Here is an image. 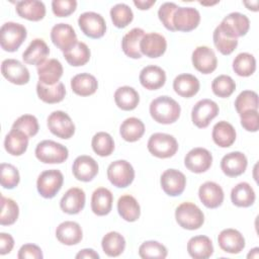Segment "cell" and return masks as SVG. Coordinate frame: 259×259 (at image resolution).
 <instances>
[{"label": "cell", "mask_w": 259, "mask_h": 259, "mask_svg": "<svg viewBox=\"0 0 259 259\" xmlns=\"http://www.w3.org/2000/svg\"><path fill=\"white\" fill-rule=\"evenodd\" d=\"M149 111L152 118L158 123L170 124L179 118L181 107L176 100L170 96L163 95L152 100Z\"/></svg>", "instance_id": "cell-1"}, {"label": "cell", "mask_w": 259, "mask_h": 259, "mask_svg": "<svg viewBox=\"0 0 259 259\" xmlns=\"http://www.w3.org/2000/svg\"><path fill=\"white\" fill-rule=\"evenodd\" d=\"M38 161L45 164H61L69 157L68 149L55 141L45 140L38 143L34 151Z\"/></svg>", "instance_id": "cell-2"}, {"label": "cell", "mask_w": 259, "mask_h": 259, "mask_svg": "<svg viewBox=\"0 0 259 259\" xmlns=\"http://www.w3.org/2000/svg\"><path fill=\"white\" fill-rule=\"evenodd\" d=\"M27 36L24 25L8 21L5 22L0 29V45L5 52H15L19 49Z\"/></svg>", "instance_id": "cell-3"}, {"label": "cell", "mask_w": 259, "mask_h": 259, "mask_svg": "<svg viewBox=\"0 0 259 259\" xmlns=\"http://www.w3.org/2000/svg\"><path fill=\"white\" fill-rule=\"evenodd\" d=\"M177 224L186 230L193 231L199 229L204 223L202 210L194 203L185 201L179 204L175 210Z\"/></svg>", "instance_id": "cell-4"}, {"label": "cell", "mask_w": 259, "mask_h": 259, "mask_svg": "<svg viewBox=\"0 0 259 259\" xmlns=\"http://www.w3.org/2000/svg\"><path fill=\"white\" fill-rule=\"evenodd\" d=\"M149 152L160 159H167L173 157L178 150V143L176 139L164 133L153 134L147 144Z\"/></svg>", "instance_id": "cell-5"}, {"label": "cell", "mask_w": 259, "mask_h": 259, "mask_svg": "<svg viewBox=\"0 0 259 259\" xmlns=\"http://www.w3.org/2000/svg\"><path fill=\"white\" fill-rule=\"evenodd\" d=\"M107 178L117 188L130 186L135 179V170L132 164L125 160H116L107 167Z\"/></svg>", "instance_id": "cell-6"}, {"label": "cell", "mask_w": 259, "mask_h": 259, "mask_svg": "<svg viewBox=\"0 0 259 259\" xmlns=\"http://www.w3.org/2000/svg\"><path fill=\"white\" fill-rule=\"evenodd\" d=\"M64 176L58 169H50L41 172L37 177L36 188L44 198H53L61 190Z\"/></svg>", "instance_id": "cell-7"}, {"label": "cell", "mask_w": 259, "mask_h": 259, "mask_svg": "<svg viewBox=\"0 0 259 259\" xmlns=\"http://www.w3.org/2000/svg\"><path fill=\"white\" fill-rule=\"evenodd\" d=\"M218 26L227 36L238 39V37L247 34L250 28V20L243 13L232 12L225 16Z\"/></svg>", "instance_id": "cell-8"}, {"label": "cell", "mask_w": 259, "mask_h": 259, "mask_svg": "<svg viewBox=\"0 0 259 259\" xmlns=\"http://www.w3.org/2000/svg\"><path fill=\"white\" fill-rule=\"evenodd\" d=\"M50 132L56 137L68 140L75 134V124L70 115L62 110L52 112L47 120Z\"/></svg>", "instance_id": "cell-9"}, {"label": "cell", "mask_w": 259, "mask_h": 259, "mask_svg": "<svg viewBox=\"0 0 259 259\" xmlns=\"http://www.w3.org/2000/svg\"><path fill=\"white\" fill-rule=\"evenodd\" d=\"M78 25L82 32L90 38H100L106 32V23L103 16L93 11L80 14Z\"/></svg>", "instance_id": "cell-10"}, {"label": "cell", "mask_w": 259, "mask_h": 259, "mask_svg": "<svg viewBox=\"0 0 259 259\" xmlns=\"http://www.w3.org/2000/svg\"><path fill=\"white\" fill-rule=\"evenodd\" d=\"M219 105L210 99L197 101L191 110V119L194 125L199 128L208 126L210 121L219 114Z\"/></svg>", "instance_id": "cell-11"}, {"label": "cell", "mask_w": 259, "mask_h": 259, "mask_svg": "<svg viewBox=\"0 0 259 259\" xmlns=\"http://www.w3.org/2000/svg\"><path fill=\"white\" fill-rule=\"evenodd\" d=\"M212 164V155L211 153L204 148H193L190 150L185 158L184 165L185 167L193 173H203L207 171Z\"/></svg>", "instance_id": "cell-12"}, {"label": "cell", "mask_w": 259, "mask_h": 259, "mask_svg": "<svg viewBox=\"0 0 259 259\" xmlns=\"http://www.w3.org/2000/svg\"><path fill=\"white\" fill-rule=\"evenodd\" d=\"M1 73L6 80L15 85L27 84L30 79L28 69L15 59L4 60L1 64Z\"/></svg>", "instance_id": "cell-13"}, {"label": "cell", "mask_w": 259, "mask_h": 259, "mask_svg": "<svg viewBox=\"0 0 259 259\" xmlns=\"http://www.w3.org/2000/svg\"><path fill=\"white\" fill-rule=\"evenodd\" d=\"M163 191L169 196H179L185 189L186 177L177 169L165 170L160 178Z\"/></svg>", "instance_id": "cell-14"}, {"label": "cell", "mask_w": 259, "mask_h": 259, "mask_svg": "<svg viewBox=\"0 0 259 259\" xmlns=\"http://www.w3.org/2000/svg\"><path fill=\"white\" fill-rule=\"evenodd\" d=\"M200 22V14L193 7H178L173 16V26L175 31H191Z\"/></svg>", "instance_id": "cell-15"}, {"label": "cell", "mask_w": 259, "mask_h": 259, "mask_svg": "<svg viewBox=\"0 0 259 259\" xmlns=\"http://www.w3.org/2000/svg\"><path fill=\"white\" fill-rule=\"evenodd\" d=\"M193 67L202 74L212 73L218 66V59L212 49L206 46L197 47L191 56Z\"/></svg>", "instance_id": "cell-16"}, {"label": "cell", "mask_w": 259, "mask_h": 259, "mask_svg": "<svg viewBox=\"0 0 259 259\" xmlns=\"http://www.w3.org/2000/svg\"><path fill=\"white\" fill-rule=\"evenodd\" d=\"M51 39L63 53L77 44V35L74 28L68 23H58L52 27Z\"/></svg>", "instance_id": "cell-17"}, {"label": "cell", "mask_w": 259, "mask_h": 259, "mask_svg": "<svg viewBox=\"0 0 259 259\" xmlns=\"http://www.w3.org/2000/svg\"><path fill=\"white\" fill-rule=\"evenodd\" d=\"M167 41L164 35L157 32L145 33L143 36L140 50L142 55H145L148 58H159L166 52Z\"/></svg>", "instance_id": "cell-18"}, {"label": "cell", "mask_w": 259, "mask_h": 259, "mask_svg": "<svg viewBox=\"0 0 259 259\" xmlns=\"http://www.w3.org/2000/svg\"><path fill=\"white\" fill-rule=\"evenodd\" d=\"M98 164L90 156L81 155L78 156L72 166L73 175L79 181L89 182L91 181L98 173Z\"/></svg>", "instance_id": "cell-19"}, {"label": "cell", "mask_w": 259, "mask_h": 259, "mask_svg": "<svg viewBox=\"0 0 259 259\" xmlns=\"http://www.w3.org/2000/svg\"><path fill=\"white\" fill-rule=\"evenodd\" d=\"M248 161L245 154L235 151L225 155L221 160V169L229 177L242 175L247 168Z\"/></svg>", "instance_id": "cell-20"}, {"label": "cell", "mask_w": 259, "mask_h": 259, "mask_svg": "<svg viewBox=\"0 0 259 259\" xmlns=\"http://www.w3.org/2000/svg\"><path fill=\"white\" fill-rule=\"evenodd\" d=\"M198 196L202 204L207 208L221 206L225 197L223 188L213 181H206L201 184L198 189Z\"/></svg>", "instance_id": "cell-21"}, {"label": "cell", "mask_w": 259, "mask_h": 259, "mask_svg": "<svg viewBox=\"0 0 259 259\" xmlns=\"http://www.w3.org/2000/svg\"><path fill=\"white\" fill-rule=\"evenodd\" d=\"M86 195L83 189L72 187L66 191L60 201L61 209L68 214H77L85 206Z\"/></svg>", "instance_id": "cell-22"}, {"label": "cell", "mask_w": 259, "mask_h": 259, "mask_svg": "<svg viewBox=\"0 0 259 259\" xmlns=\"http://www.w3.org/2000/svg\"><path fill=\"white\" fill-rule=\"evenodd\" d=\"M218 243L223 251L230 254H239L245 248L243 235L235 229L223 230L218 237Z\"/></svg>", "instance_id": "cell-23"}, {"label": "cell", "mask_w": 259, "mask_h": 259, "mask_svg": "<svg viewBox=\"0 0 259 259\" xmlns=\"http://www.w3.org/2000/svg\"><path fill=\"white\" fill-rule=\"evenodd\" d=\"M142 86L148 90H158L166 82V73L159 66L150 65L142 69L139 76Z\"/></svg>", "instance_id": "cell-24"}, {"label": "cell", "mask_w": 259, "mask_h": 259, "mask_svg": "<svg viewBox=\"0 0 259 259\" xmlns=\"http://www.w3.org/2000/svg\"><path fill=\"white\" fill-rule=\"evenodd\" d=\"M56 237L60 243L67 246H73L81 242L83 232L78 223L66 221L57 227Z\"/></svg>", "instance_id": "cell-25"}, {"label": "cell", "mask_w": 259, "mask_h": 259, "mask_svg": "<svg viewBox=\"0 0 259 259\" xmlns=\"http://www.w3.org/2000/svg\"><path fill=\"white\" fill-rule=\"evenodd\" d=\"M50 55V49L42 38H34L25 49L22 54L24 63L28 65L39 66L46 62L47 57Z\"/></svg>", "instance_id": "cell-26"}, {"label": "cell", "mask_w": 259, "mask_h": 259, "mask_svg": "<svg viewBox=\"0 0 259 259\" xmlns=\"http://www.w3.org/2000/svg\"><path fill=\"white\" fill-rule=\"evenodd\" d=\"M63 66L57 59H49L37 67L38 82L45 85H54L63 76Z\"/></svg>", "instance_id": "cell-27"}, {"label": "cell", "mask_w": 259, "mask_h": 259, "mask_svg": "<svg viewBox=\"0 0 259 259\" xmlns=\"http://www.w3.org/2000/svg\"><path fill=\"white\" fill-rule=\"evenodd\" d=\"M113 195L111 191L105 187L95 189L91 196V209L99 217L106 215L111 211Z\"/></svg>", "instance_id": "cell-28"}, {"label": "cell", "mask_w": 259, "mask_h": 259, "mask_svg": "<svg viewBox=\"0 0 259 259\" xmlns=\"http://www.w3.org/2000/svg\"><path fill=\"white\" fill-rule=\"evenodd\" d=\"M187 252L194 259H207L213 253L212 242L207 236H194L187 243Z\"/></svg>", "instance_id": "cell-29"}, {"label": "cell", "mask_w": 259, "mask_h": 259, "mask_svg": "<svg viewBox=\"0 0 259 259\" xmlns=\"http://www.w3.org/2000/svg\"><path fill=\"white\" fill-rule=\"evenodd\" d=\"M145 35V30L140 27H135L127 31L121 39V49L123 53L132 59L142 58L140 44Z\"/></svg>", "instance_id": "cell-30"}, {"label": "cell", "mask_w": 259, "mask_h": 259, "mask_svg": "<svg viewBox=\"0 0 259 259\" xmlns=\"http://www.w3.org/2000/svg\"><path fill=\"white\" fill-rule=\"evenodd\" d=\"M200 88L198 79L191 74H180L173 81L174 91L181 97L190 98L194 96Z\"/></svg>", "instance_id": "cell-31"}, {"label": "cell", "mask_w": 259, "mask_h": 259, "mask_svg": "<svg viewBox=\"0 0 259 259\" xmlns=\"http://www.w3.org/2000/svg\"><path fill=\"white\" fill-rule=\"evenodd\" d=\"M17 14L29 21H39L46 15V6L44 2L37 0H25L16 3Z\"/></svg>", "instance_id": "cell-32"}, {"label": "cell", "mask_w": 259, "mask_h": 259, "mask_svg": "<svg viewBox=\"0 0 259 259\" xmlns=\"http://www.w3.org/2000/svg\"><path fill=\"white\" fill-rule=\"evenodd\" d=\"M211 137L217 146L229 148L236 141V130L230 122L221 120L213 125Z\"/></svg>", "instance_id": "cell-33"}, {"label": "cell", "mask_w": 259, "mask_h": 259, "mask_svg": "<svg viewBox=\"0 0 259 259\" xmlns=\"http://www.w3.org/2000/svg\"><path fill=\"white\" fill-rule=\"evenodd\" d=\"M28 137L21 131L11 128L4 140V148L6 152L12 156H21L28 147Z\"/></svg>", "instance_id": "cell-34"}, {"label": "cell", "mask_w": 259, "mask_h": 259, "mask_svg": "<svg viewBox=\"0 0 259 259\" xmlns=\"http://www.w3.org/2000/svg\"><path fill=\"white\" fill-rule=\"evenodd\" d=\"M98 82L96 78L89 73L77 74L71 79V89L79 96H89L96 92Z\"/></svg>", "instance_id": "cell-35"}, {"label": "cell", "mask_w": 259, "mask_h": 259, "mask_svg": "<svg viewBox=\"0 0 259 259\" xmlns=\"http://www.w3.org/2000/svg\"><path fill=\"white\" fill-rule=\"evenodd\" d=\"M36 93L38 98L49 104L61 102L66 95V88L62 82L54 85H45L40 82L36 84Z\"/></svg>", "instance_id": "cell-36"}, {"label": "cell", "mask_w": 259, "mask_h": 259, "mask_svg": "<svg viewBox=\"0 0 259 259\" xmlns=\"http://www.w3.org/2000/svg\"><path fill=\"white\" fill-rule=\"evenodd\" d=\"M114 101L118 108L124 111H130L134 110L138 106L140 102V95L135 88L121 86L114 92Z\"/></svg>", "instance_id": "cell-37"}, {"label": "cell", "mask_w": 259, "mask_h": 259, "mask_svg": "<svg viewBox=\"0 0 259 259\" xmlns=\"http://www.w3.org/2000/svg\"><path fill=\"white\" fill-rule=\"evenodd\" d=\"M256 199L253 187L247 182H240L231 191V200L238 207H249Z\"/></svg>", "instance_id": "cell-38"}, {"label": "cell", "mask_w": 259, "mask_h": 259, "mask_svg": "<svg viewBox=\"0 0 259 259\" xmlns=\"http://www.w3.org/2000/svg\"><path fill=\"white\" fill-rule=\"evenodd\" d=\"M118 214L126 222L138 221L141 214V207L138 200L130 194L121 195L117 200Z\"/></svg>", "instance_id": "cell-39"}, {"label": "cell", "mask_w": 259, "mask_h": 259, "mask_svg": "<svg viewBox=\"0 0 259 259\" xmlns=\"http://www.w3.org/2000/svg\"><path fill=\"white\" fill-rule=\"evenodd\" d=\"M119 134L121 138L126 142H137L145 134V124L140 118L128 117L121 122Z\"/></svg>", "instance_id": "cell-40"}, {"label": "cell", "mask_w": 259, "mask_h": 259, "mask_svg": "<svg viewBox=\"0 0 259 259\" xmlns=\"http://www.w3.org/2000/svg\"><path fill=\"white\" fill-rule=\"evenodd\" d=\"M67 63L73 67H81L87 64L90 60V50L85 42L77 41L70 50L63 53Z\"/></svg>", "instance_id": "cell-41"}, {"label": "cell", "mask_w": 259, "mask_h": 259, "mask_svg": "<svg viewBox=\"0 0 259 259\" xmlns=\"http://www.w3.org/2000/svg\"><path fill=\"white\" fill-rule=\"evenodd\" d=\"M101 247L107 256L117 257L124 251L125 240L119 233L109 232L102 238Z\"/></svg>", "instance_id": "cell-42"}, {"label": "cell", "mask_w": 259, "mask_h": 259, "mask_svg": "<svg viewBox=\"0 0 259 259\" xmlns=\"http://www.w3.org/2000/svg\"><path fill=\"white\" fill-rule=\"evenodd\" d=\"M234 72L241 77H249L256 70L255 57L249 53H240L233 61Z\"/></svg>", "instance_id": "cell-43"}, {"label": "cell", "mask_w": 259, "mask_h": 259, "mask_svg": "<svg viewBox=\"0 0 259 259\" xmlns=\"http://www.w3.org/2000/svg\"><path fill=\"white\" fill-rule=\"evenodd\" d=\"M91 146L96 155L107 157L110 156L114 150V141L108 133L99 132L93 136Z\"/></svg>", "instance_id": "cell-44"}, {"label": "cell", "mask_w": 259, "mask_h": 259, "mask_svg": "<svg viewBox=\"0 0 259 259\" xmlns=\"http://www.w3.org/2000/svg\"><path fill=\"white\" fill-rule=\"evenodd\" d=\"M110 18L114 26L117 28H124L133 21L134 13L128 5L118 3L111 7Z\"/></svg>", "instance_id": "cell-45"}, {"label": "cell", "mask_w": 259, "mask_h": 259, "mask_svg": "<svg viewBox=\"0 0 259 259\" xmlns=\"http://www.w3.org/2000/svg\"><path fill=\"white\" fill-rule=\"evenodd\" d=\"M19 215L18 204L11 198L1 195V215L0 225L1 226H11L13 225Z\"/></svg>", "instance_id": "cell-46"}, {"label": "cell", "mask_w": 259, "mask_h": 259, "mask_svg": "<svg viewBox=\"0 0 259 259\" xmlns=\"http://www.w3.org/2000/svg\"><path fill=\"white\" fill-rule=\"evenodd\" d=\"M211 90L214 95L221 98H227L236 90V83L229 75H220L212 80Z\"/></svg>", "instance_id": "cell-47"}, {"label": "cell", "mask_w": 259, "mask_h": 259, "mask_svg": "<svg viewBox=\"0 0 259 259\" xmlns=\"http://www.w3.org/2000/svg\"><path fill=\"white\" fill-rule=\"evenodd\" d=\"M167 248L157 241H146L139 248V255L143 259H164L167 257Z\"/></svg>", "instance_id": "cell-48"}, {"label": "cell", "mask_w": 259, "mask_h": 259, "mask_svg": "<svg viewBox=\"0 0 259 259\" xmlns=\"http://www.w3.org/2000/svg\"><path fill=\"white\" fill-rule=\"evenodd\" d=\"M213 45L217 48V50L225 55H231L238 46V39L237 38H231L223 33V31L220 29L219 26L215 27L213 34H212Z\"/></svg>", "instance_id": "cell-49"}, {"label": "cell", "mask_w": 259, "mask_h": 259, "mask_svg": "<svg viewBox=\"0 0 259 259\" xmlns=\"http://www.w3.org/2000/svg\"><path fill=\"white\" fill-rule=\"evenodd\" d=\"M258 94L253 90L242 91L235 100V108L240 114L246 110H258Z\"/></svg>", "instance_id": "cell-50"}, {"label": "cell", "mask_w": 259, "mask_h": 259, "mask_svg": "<svg viewBox=\"0 0 259 259\" xmlns=\"http://www.w3.org/2000/svg\"><path fill=\"white\" fill-rule=\"evenodd\" d=\"M0 182L1 186L6 189L15 188L19 181L20 176L17 168L9 163H1L0 165Z\"/></svg>", "instance_id": "cell-51"}, {"label": "cell", "mask_w": 259, "mask_h": 259, "mask_svg": "<svg viewBox=\"0 0 259 259\" xmlns=\"http://www.w3.org/2000/svg\"><path fill=\"white\" fill-rule=\"evenodd\" d=\"M14 130L21 131L24 133L28 138L35 136L38 133V121L37 118L34 115L31 114H23L19 116L12 124V127Z\"/></svg>", "instance_id": "cell-52"}, {"label": "cell", "mask_w": 259, "mask_h": 259, "mask_svg": "<svg viewBox=\"0 0 259 259\" xmlns=\"http://www.w3.org/2000/svg\"><path fill=\"white\" fill-rule=\"evenodd\" d=\"M178 7L179 6L173 2H165L160 6L158 10L159 19L168 30L175 31L173 26V16Z\"/></svg>", "instance_id": "cell-53"}, {"label": "cell", "mask_w": 259, "mask_h": 259, "mask_svg": "<svg viewBox=\"0 0 259 259\" xmlns=\"http://www.w3.org/2000/svg\"><path fill=\"white\" fill-rule=\"evenodd\" d=\"M77 8L76 0H54L52 2L53 13L58 17H67Z\"/></svg>", "instance_id": "cell-54"}, {"label": "cell", "mask_w": 259, "mask_h": 259, "mask_svg": "<svg viewBox=\"0 0 259 259\" xmlns=\"http://www.w3.org/2000/svg\"><path fill=\"white\" fill-rule=\"evenodd\" d=\"M241 118L242 126L251 133H256L259 130V118H258V110L251 109L246 110L239 114Z\"/></svg>", "instance_id": "cell-55"}, {"label": "cell", "mask_w": 259, "mask_h": 259, "mask_svg": "<svg viewBox=\"0 0 259 259\" xmlns=\"http://www.w3.org/2000/svg\"><path fill=\"white\" fill-rule=\"evenodd\" d=\"M44 257L41 249L34 244H24L20 247L17 258L18 259H41Z\"/></svg>", "instance_id": "cell-56"}, {"label": "cell", "mask_w": 259, "mask_h": 259, "mask_svg": "<svg viewBox=\"0 0 259 259\" xmlns=\"http://www.w3.org/2000/svg\"><path fill=\"white\" fill-rule=\"evenodd\" d=\"M14 247V239L10 234H0V254L5 255L12 251Z\"/></svg>", "instance_id": "cell-57"}, {"label": "cell", "mask_w": 259, "mask_h": 259, "mask_svg": "<svg viewBox=\"0 0 259 259\" xmlns=\"http://www.w3.org/2000/svg\"><path fill=\"white\" fill-rule=\"evenodd\" d=\"M77 259H81V258H86V259H98L99 258V254L97 252H95L93 249H82L80 250L77 255L75 256Z\"/></svg>", "instance_id": "cell-58"}, {"label": "cell", "mask_w": 259, "mask_h": 259, "mask_svg": "<svg viewBox=\"0 0 259 259\" xmlns=\"http://www.w3.org/2000/svg\"><path fill=\"white\" fill-rule=\"evenodd\" d=\"M156 3L155 0H135L134 4L140 9V10H147L150 9L152 5Z\"/></svg>", "instance_id": "cell-59"}, {"label": "cell", "mask_w": 259, "mask_h": 259, "mask_svg": "<svg viewBox=\"0 0 259 259\" xmlns=\"http://www.w3.org/2000/svg\"><path fill=\"white\" fill-rule=\"evenodd\" d=\"M258 251H259V249H258L257 247L254 248V249H252V250H250V252H249V254L247 255V257H248V258H258V256H259Z\"/></svg>", "instance_id": "cell-60"}, {"label": "cell", "mask_w": 259, "mask_h": 259, "mask_svg": "<svg viewBox=\"0 0 259 259\" xmlns=\"http://www.w3.org/2000/svg\"><path fill=\"white\" fill-rule=\"evenodd\" d=\"M244 4L247 6V8L249 9V10H251V7L253 6V4L251 3V2H247V1H245L244 2ZM258 1H254V7H253V11H257L258 10Z\"/></svg>", "instance_id": "cell-61"}]
</instances>
